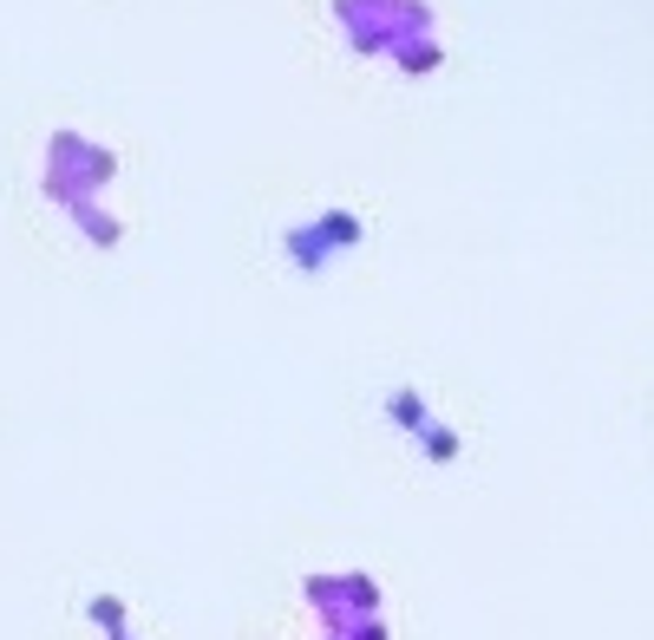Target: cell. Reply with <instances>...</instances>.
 <instances>
[{"mask_svg": "<svg viewBox=\"0 0 654 640\" xmlns=\"http://www.w3.org/2000/svg\"><path fill=\"white\" fill-rule=\"evenodd\" d=\"M386 412H393V426H399V431H426V426H433V419H426V399H419L413 386H399V392L386 399Z\"/></svg>", "mask_w": 654, "mask_h": 640, "instance_id": "obj_1", "label": "cell"}, {"mask_svg": "<svg viewBox=\"0 0 654 640\" xmlns=\"http://www.w3.org/2000/svg\"><path fill=\"white\" fill-rule=\"evenodd\" d=\"M92 621H98L105 634H125V628H118V621H125V608H118L112 595H98V601H92Z\"/></svg>", "mask_w": 654, "mask_h": 640, "instance_id": "obj_2", "label": "cell"}, {"mask_svg": "<svg viewBox=\"0 0 654 640\" xmlns=\"http://www.w3.org/2000/svg\"><path fill=\"white\" fill-rule=\"evenodd\" d=\"M419 438H426V451H433L438 464H445V458L458 451V444H451V431H433V426H426V431H419Z\"/></svg>", "mask_w": 654, "mask_h": 640, "instance_id": "obj_3", "label": "cell"}]
</instances>
